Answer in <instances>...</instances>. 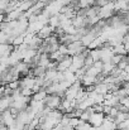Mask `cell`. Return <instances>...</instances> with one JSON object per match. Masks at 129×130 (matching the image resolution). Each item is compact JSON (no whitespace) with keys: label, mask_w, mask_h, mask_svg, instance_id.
<instances>
[{"label":"cell","mask_w":129,"mask_h":130,"mask_svg":"<svg viewBox=\"0 0 129 130\" xmlns=\"http://www.w3.org/2000/svg\"><path fill=\"white\" fill-rule=\"evenodd\" d=\"M44 102H46V106H48L53 110V109L60 107V105L62 102V99H61V95H58V93H48Z\"/></svg>","instance_id":"cell-1"},{"label":"cell","mask_w":129,"mask_h":130,"mask_svg":"<svg viewBox=\"0 0 129 130\" xmlns=\"http://www.w3.org/2000/svg\"><path fill=\"white\" fill-rule=\"evenodd\" d=\"M15 121H17V116L11 114L10 109H8V110H5V111L1 112V123H4L8 128L11 126V125H14Z\"/></svg>","instance_id":"cell-2"},{"label":"cell","mask_w":129,"mask_h":130,"mask_svg":"<svg viewBox=\"0 0 129 130\" xmlns=\"http://www.w3.org/2000/svg\"><path fill=\"white\" fill-rule=\"evenodd\" d=\"M105 114L104 112H92L91 116H90V120L89 123L92 125V126H101V124L104 123V119H105Z\"/></svg>","instance_id":"cell-3"},{"label":"cell","mask_w":129,"mask_h":130,"mask_svg":"<svg viewBox=\"0 0 129 130\" xmlns=\"http://www.w3.org/2000/svg\"><path fill=\"white\" fill-rule=\"evenodd\" d=\"M72 66V57H65L62 61H60L58 63V67H57V71H61V72H65L67 70H70V67Z\"/></svg>","instance_id":"cell-4"},{"label":"cell","mask_w":129,"mask_h":130,"mask_svg":"<svg viewBox=\"0 0 129 130\" xmlns=\"http://www.w3.org/2000/svg\"><path fill=\"white\" fill-rule=\"evenodd\" d=\"M11 102H13L11 95H5V96H3L1 100H0V110H1V112L5 111V110H8V109H10V107H11Z\"/></svg>","instance_id":"cell-5"},{"label":"cell","mask_w":129,"mask_h":130,"mask_svg":"<svg viewBox=\"0 0 129 130\" xmlns=\"http://www.w3.org/2000/svg\"><path fill=\"white\" fill-rule=\"evenodd\" d=\"M47 96H48L47 90H41V91H38V92H34L33 96H32V99L36 100V101H44Z\"/></svg>","instance_id":"cell-6"},{"label":"cell","mask_w":129,"mask_h":130,"mask_svg":"<svg viewBox=\"0 0 129 130\" xmlns=\"http://www.w3.org/2000/svg\"><path fill=\"white\" fill-rule=\"evenodd\" d=\"M127 119H129V111H119L118 115L115 116V121H117V124H120V123L125 121Z\"/></svg>","instance_id":"cell-7"},{"label":"cell","mask_w":129,"mask_h":130,"mask_svg":"<svg viewBox=\"0 0 129 130\" xmlns=\"http://www.w3.org/2000/svg\"><path fill=\"white\" fill-rule=\"evenodd\" d=\"M63 130H76V128L72 126L71 124H68V125H65V126H63Z\"/></svg>","instance_id":"cell-8"}]
</instances>
